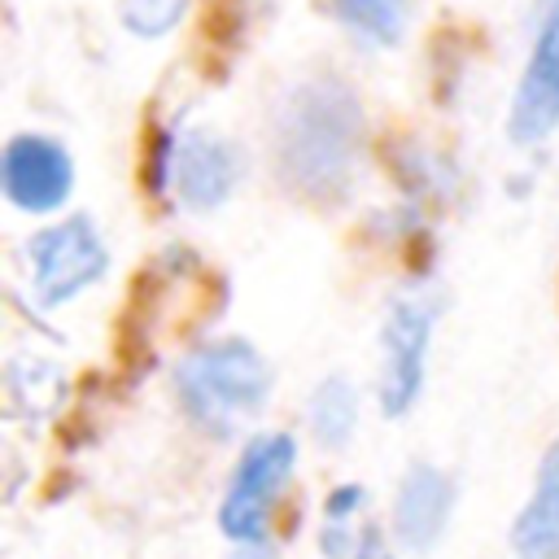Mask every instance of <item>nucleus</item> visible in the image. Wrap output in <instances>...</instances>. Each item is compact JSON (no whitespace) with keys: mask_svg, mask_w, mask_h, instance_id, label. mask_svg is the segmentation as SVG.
Returning <instances> with one entry per match:
<instances>
[{"mask_svg":"<svg viewBox=\"0 0 559 559\" xmlns=\"http://www.w3.org/2000/svg\"><path fill=\"white\" fill-rule=\"evenodd\" d=\"M231 559H275L266 546H258V542H240V550L231 555Z\"/></svg>","mask_w":559,"mask_h":559,"instance_id":"obj_15","label":"nucleus"},{"mask_svg":"<svg viewBox=\"0 0 559 559\" xmlns=\"http://www.w3.org/2000/svg\"><path fill=\"white\" fill-rule=\"evenodd\" d=\"M109 266V249L92 218L74 214L31 240V288L44 306H61L96 284Z\"/></svg>","mask_w":559,"mask_h":559,"instance_id":"obj_5","label":"nucleus"},{"mask_svg":"<svg viewBox=\"0 0 559 559\" xmlns=\"http://www.w3.org/2000/svg\"><path fill=\"white\" fill-rule=\"evenodd\" d=\"M450 507H454L450 476L441 467H432V463H411L406 476H402V489H397V507H393L397 537L411 550H428L445 533Z\"/></svg>","mask_w":559,"mask_h":559,"instance_id":"obj_9","label":"nucleus"},{"mask_svg":"<svg viewBox=\"0 0 559 559\" xmlns=\"http://www.w3.org/2000/svg\"><path fill=\"white\" fill-rule=\"evenodd\" d=\"M166 175L188 210H214L240 179V153L210 131H179L166 144Z\"/></svg>","mask_w":559,"mask_h":559,"instance_id":"obj_7","label":"nucleus"},{"mask_svg":"<svg viewBox=\"0 0 559 559\" xmlns=\"http://www.w3.org/2000/svg\"><path fill=\"white\" fill-rule=\"evenodd\" d=\"M271 389V371L249 341H214L179 358L175 393L188 419L205 432H231L249 419Z\"/></svg>","mask_w":559,"mask_h":559,"instance_id":"obj_2","label":"nucleus"},{"mask_svg":"<svg viewBox=\"0 0 559 559\" xmlns=\"http://www.w3.org/2000/svg\"><path fill=\"white\" fill-rule=\"evenodd\" d=\"M319 550L328 559H393L384 546V533L367 515V489L362 485H341L323 502Z\"/></svg>","mask_w":559,"mask_h":559,"instance_id":"obj_10","label":"nucleus"},{"mask_svg":"<svg viewBox=\"0 0 559 559\" xmlns=\"http://www.w3.org/2000/svg\"><path fill=\"white\" fill-rule=\"evenodd\" d=\"M293 459H297V445H293L288 432H266V437L245 445V454L231 472L223 511H218V524H223L227 537L262 542L271 507H275V498H280V489L293 472Z\"/></svg>","mask_w":559,"mask_h":559,"instance_id":"obj_3","label":"nucleus"},{"mask_svg":"<svg viewBox=\"0 0 559 559\" xmlns=\"http://www.w3.org/2000/svg\"><path fill=\"white\" fill-rule=\"evenodd\" d=\"M511 546L520 559H559V437L546 445L528 507L515 515Z\"/></svg>","mask_w":559,"mask_h":559,"instance_id":"obj_11","label":"nucleus"},{"mask_svg":"<svg viewBox=\"0 0 559 559\" xmlns=\"http://www.w3.org/2000/svg\"><path fill=\"white\" fill-rule=\"evenodd\" d=\"M354 419H358V397H354V384L345 376H328L314 397H310V428L314 437L328 445V450H341L354 432Z\"/></svg>","mask_w":559,"mask_h":559,"instance_id":"obj_12","label":"nucleus"},{"mask_svg":"<svg viewBox=\"0 0 559 559\" xmlns=\"http://www.w3.org/2000/svg\"><path fill=\"white\" fill-rule=\"evenodd\" d=\"M0 183L4 197L26 214L57 210L74 188V162L70 153L48 135H13L0 157Z\"/></svg>","mask_w":559,"mask_h":559,"instance_id":"obj_6","label":"nucleus"},{"mask_svg":"<svg viewBox=\"0 0 559 559\" xmlns=\"http://www.w3.org/2000/svg\"><path fill=\"white\" fill-rule=\"evenodd\" d=\"M336 17L367 44H397L406 31L411 0H332Z\"/></svg>","mask_w":559,"mask_h":559,"instance_id":"obj_13","label":"nucleus"},{"mask_svg":"<svg viewBox=\"0 0 559 559\" xmlns=\"http://www.w3.org/2000/svg\"><path fill=\"white\" fill-rule=\"evenodd\" d=\"M358 148H362V109L345 83L310 79L288 96L275 135V162L301 197L336 201L354 183Z\"/></svg>","mask_w":559,"mask_h":559,"instance_id":"obj_1","label":"nucleus"},{"mask_svg":"<svg viewBox=\"0 0 559 559\" xmlns=\"http://www.w3.org/2000/svg\"><path fill=\"white\" fill-rule=\"evenodd\" d=\"M555 127H559V0L550 4L537 31L533 57L515 83L511 118H507V131L515 144H542Z\"/></svg>","mask_w":559,"mask_h":559,"instance_id":"obj_8","label":"nucleus"},{"mask_svg":"<svg viewBox=\"0 0 559 559\" xmlns=\"http://www.w3.org/2000/svg\"><path fill=\"white\" fill-rule=\"evenodd\" d=\"M183 9H188V0H122V22L131 35L157 39L170 26H179Z\"/></svg>","mask_w":559,"mask_h":559,"instance_id":"obj_14","label":"nucleus"},{"mask_svg":"<svg viewBox=\"0 0 559 559\" xmlns=\"http://www.w3.org/2000/svg\"><path fill=\"white\" fill-rule=\"evenodd\" d=\"M437 323V301L428 293H402L380 328V406L384 415H406L424 389L428 341Z\"/></svg>","mask_w":559,"mask_h":559,"instance_id":"obj_4","label":"nucleus"}]
</instances>
